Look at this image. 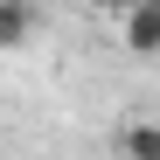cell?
Instances as JSON below:
<instances>
[{"instance_id": "cell-2", "label": "cell", "mask_w": 160, "mask_h": 160, "mask_svg": "<svg viewBox=\"0 0 160 160\" xmlns=\"http://www.w3.org/2000/svg\"><path fill=\"white\" fill-rule=\"evenodd\" d=\"M118 160H160V125L153 118H125L118 125Z\"/></svg>"}, {"instance_id": "cell-3", "label": "cell", "mask_w": 160, "mask_h": 160, "mask_svg": "<svg viewBox=\"0 0 160 160\" xmlns=\"http://www.w3.org/2000/svg\"><path fill=\"white\" fill-rule=\"evenodd\" d=\"M35 35V7L28 0H0V49H28Z\"/></svg>"}, {"instance_id": "cell-1", "label": "cell", "mask_w": 160, "mask_h": 160, "mask_svg": "<svg viewBox=\"0 0 160 160\" xmlns=\"http://www.w3.org/2000/svg\"><path fill=\"white\" fill-rule=\"evenodd\" d=\"M118 21H125V49L132 56H160V0H132Z\"/></svg>"}, {"instance_id": "cell-4", "label": "cell", "mask_w": 160, "mask_h": 160, "mask_svg": "<svg viewBox=\"0 0 160 160\" xmlns=\"http://www.w3.org/2000/svg\"><path fill=\"white\" fill-rule=\"evenodd\" d=\"M84 7H104V14H125L132 0H84Z\"/></svg>"}]
</instances>
